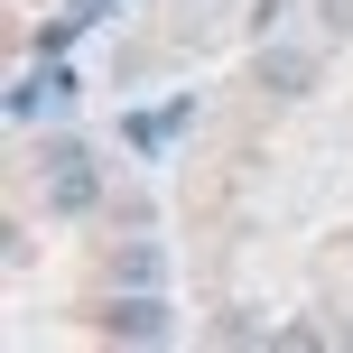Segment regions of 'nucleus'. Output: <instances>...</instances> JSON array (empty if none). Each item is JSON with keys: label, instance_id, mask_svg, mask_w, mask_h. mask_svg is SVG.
Returning <instances> with one entry per match:
<instances>
[{"label": "nucleus", "instance_id": "nucleus-1", "mask_svg": "<svg viewBox=\"0 0 353 353\" xmlns=\"http://www.w3.org/2000/svg\"><path fill=\"white\" fill-rule=\"evenodd\" d=\"M37 168H47V205H56V214H84L93 195H103V176H93V149H84V140H47V159H37Z\"/></svg>", "mask_w": 353, "mask_h": 353}, {"label": "nucleus", "instance_id": "nucleus-2", "mask_svg": "<svg viewBox=\"0 0 353 353\" xmlns=\"http://www.w3.org/2000/svg\"><path fill=\"white\" fill-rule=\"evenodd\" d=\"M103 325H112L121 344H168V335H176V316H168L159 288H130V298H112V307H103Z\"/></svg>", "mask_w": 353, "mask_h": 353}, {"label": "nucleus", "instance_id": "nucleus-3", "mask_svg": "<svg viewBox=\"0 0 353 353\" xmlns=\"http://www.w3.org/2000/svg\"><path fill=\"white\" fill-rule=\"evenodd\" d=\"M261 93H279V103L316 93V47H279V37H261Z\"/></svg>", "mask_w": 353, "mask_h": 353}, {"label": "nucleus", "instance_id": "nucleus-4", "mask_svg": "<svg viewBox=\"0 0 353 353\" xmlns=\"http://www.w3.org/2000/svg\"><path fill=\"white\" fill-rule=\"evenodd\" d=\"M65 93H74L65 74H28V84L10 93V121H37V112H65Z\"/></svg>", "mask_w": 353, "mask_h": 353}, {"label": "nucleus", "instance_id": "nucleus-5", "mask_svg": "<svg viewBox=\"0 0 353 353\" xmlns=\"http://www.w3.org/2000/svg\"><path fill=\"white\" fill-rule=\"evenodd\" d=\"M159 270H168L159 242H130V251H121V288H159Z\"/></svg>", "mask_w": 353, "mask_h": 353}, {"label": "nucleus", "instance_id": "nucleus-6", "mask_svg": "<svg viewBox=\"0 0 353 353\" xmlns=\"http://www.w3.org/2000/svg\"><path fill=\"white\" fill-rule=\"evenodd\" d=\"M279 19H288V0H251V28H261V37L279 28Z\"/></svg>", "mask_w": 353, "mask_h": 353}, {"label": "nucleus", "instance_id": "nucleus-7", "mask_svg": "<svg viewBox=\"0 0 353 353\" xmlns=\"http://www.w3.org/2000/svg\"><path fill=\"white\" fill-rule=\"evenodd\" d=\"M325 28H353V0H325Z\"/></svg>", "mask_w": 353, "mask_h": 353}]
</instances>
